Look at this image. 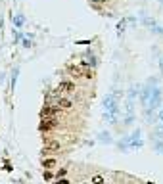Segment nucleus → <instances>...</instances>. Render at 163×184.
<instances>
[{
  "mask_svg": "<svg viewBox=\"0 0 163 184\" xmlns=\"http://www.w3.org/2000/svg\"><path fill=\"white\" fill-rule=\"evenodd\" d=\"M69 71H71L75 77H87V79L92 77V69H88L87 65H71Z\"/></svg>",
  "mask_w": 163,
  "mask_h": 184,
  "instance_id": "f257e3e1",
  "label": "nucleus"
},
{
  "mask_svg": "<svg viewBox=\"0 0 163 184\" xmlns=\"http://www.w3.org/2000/svg\"><path fill=\"white\" fill-rule=\"evenodd\" d=\"M60 150H61L60 142H54V140H46V142H44V152L54 153V152H60Z\"/></svg>",
  "mask_w": 163,
  "mask_h": 184,
  "instance_id": "f03ea898",
  "label": "nucleus"
},
{
  "mask_svg": "<svg viewBox=\"0 0 163 184\" xmlns=\"http://www.w3.org/2000/svg\"><path fill=\"white\" fill-rule=\"evenodd\" d=\"M58 90L60 92H71V90H75V84L69 83V81H63V83L58 84Z\"/></svg>",
  "mask_w": 163,
  "mask_h": 184,
  "instance_id": "7ed1b4c3",
  "label": "nucleus"
},
{
  "mask_svg": "<svg viewBox=\"0 0 163 184\" xmlns=\"http://www.w3.org/2000/svg\"><path fill=\"white\" fill-rule=\"evenodd\" d=\"M54 119H42V123H40V131H50L52 127H54Z\"/></svg>",
  "mask_w": 163,
  "mask_h": 184,
  "instance_id": "20e7f679",
  "label": "nucleus"
},
{
  "mask_svg": "<svg viewBox=\"0 0 163 184\" xmlns=\"http://www.w3.org/2000/svg\"><path fill=\"white\" fill-rule=\"evenodd\" d=\"M58 105H60L61 109H69V108H71L73 104H71V100H67V98H61V100H60V104H58Z\"/></svg>",
  "mask_w": 163,
  "mask_h": 184,
  "instance_id": "39448f33",
  "label": "nucleus"
},
{
  "mask_svg": "<svg viewBox=\"0 0 163 184\" xmlns=\"http://www.w3.org/2000/svg\"><path fill=\"white\" fill-rule=\"evenodd\" d=\"M106 180H104V176H100V175H96V176H92V184H104Z\"/></svg>",
  "mask_w": 163,
  "mask_h": 184,
  "instance_id": "423d86ee",
  "label": "nucleus"
},
{
  "mask_svg": "<svg viewBox=\"0 0 163 184\" xmlns=\"http://www.w3.org/2000/svg\"><path fill=\"white\" fill-rule=\"evenodd\" d=\"M56 165V159H46L44 161V169H52Z\"/></svg>",
  "mask_w": 163,
  "mask_h": 184,
  "instance_id": "0eeeda50",
  "label": "nucleus"
},
{
  "mask_svg": "<svg viewBox=\"0 0 163 184\" xmlns=\"http://www.w3.org/2000/svg\"><path fill=\"white\" fill-rule=\"evenodd\" d=\"M56 184H69L65 178H58V182H56Z\"/></svg>",
  "mask_w": 163,
  "mask_h": 184,
  "instance_id": "6e6552de",
  "label": "nucleus"
},
{
  "mask_svg": "<svg viewBox=\"0 0 163 184\" xmlns=\"http://www.w3.org/2000/svg\"><path fill=\"white\" fill-rule=\"evenodd\" d=\"M84 184H90V182H84Z\"/></svg>",
  "mask_w": 163,
  "mask_h": 184,
  "instance_id": "1a4fd4ad",
  "label": "nucleus"
}]
</instances>
